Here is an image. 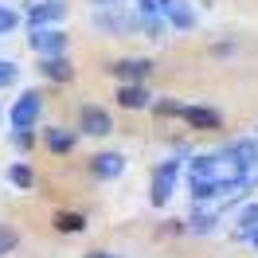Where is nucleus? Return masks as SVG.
I'll list each match as a JSON object with an SVG mask.
<instances>
[{"mask_svg": "<svg viewBox=\"0 0 258 258\" xmlns=\"http://www.w3.org/2000/svg\"><path fill=\"white\" fill-rule=\"evenodd\" d=\"M28 47H32L35 55H63V51H71V35H67L59 24L32 28V35H28Z\"/></svg>", "mask_w": 258, "mask_h": 258, "instance_id": "20e7f679", "label": "nucleus"}, {"mask_svg": "<svg viewBox=\"0 0 258 258\" xmlns=\"http://www.w3.org/2000/svg\"><path fill=\"white\" fill-rule=\"evenodd\" d=\"M43 145H47L51 157H71L75 145H79V133H71L67 125H47L43 129Z\"/></svg>", "mask_w": 258, "mask_h": 258, "instance_id": "f8f14e48", "label": "nucleus"}, {"mask_svg": "<svg viewBox=\"0 0 258 258\" xmlns=\"http://www.w3.org/2000/svg\"><path fill=\"white\" fill-rule=\"evenodd\" d=\"M219 157L242 164V168H258V137H242V141H231V145L219 149Z\"/></svg>", "mask_w": 258, "mask_h": 258, "instance_id": "4468645a", "label": "nucleus"}, {"mask_svg": "<svg viewBox=\"0 0 258 258\" xmlns=\"http://www.w3.org/2000/svg\"><path fill=\"white\" fill-rule=\"evenodd\" d=\"M94 8H113V4H125V0H90Z\"/></svg>", "mask_w": 258, "mask_h": 258, "instance_id": "bb28decb", "label": "nucleus"}, {"mask_svg": "<svg viewBox=\"0 0 258 258\" xmlns=\"http://www.w3.org/2000/svg\"><path fill=\"white\" fill-rule=\"evenodd\" d=\"M113 98H117L121 110H149V102H153L145 82H117V94Z\"/></svg>", "mask_w": 258, "mask_h": 258, "instance_id": "ddd939ff", "label": "nucleus"}, {"mask_svg": "<svg viewBox=\"0 0 258 258\" xmlns=\"http://www.w3.org/2000/svg\"><path fill=\"white\" fill-rule=\"evenodd\" d=\"M8 184H12V188H20V192H32V188H35V172H32V164H24V161L8 164Z\"/></svg>", "mask_w": 258, "mask_h": 258, "instance_id": "f3484780", "label": "nucleus"}, {"mask_svg": "<svg viewBox=\"0 0 258 258\" xmlns=\"http://www.w3.org/2000/svg\"><path fill=\"white\" fill-rule=\"evenodd\" d=\"M16 250H20V231L12 223H0V258L16 254Z\"/></svg>", "mask_w": 258, "mask_h": 258, "instance_id": "412c9836", "label": "nucleus"}, {"mask_svg": "<svg viewBox=\"0 0 258 258\" xmlns=\"http://www.w3.org/2000/svg\"><path fill=\"white\" fill-rule=\"evenodd\" d=\"M67 8L63 0H35V4H28V28H47V24H63L67 20Z\"/></svg>", "mask_w": 258, "mask_h": 258, "instance_id": "0eeeda50", "label": "nucleus"}, {"mask_svg": "<svg viewBox=\"0 0 258 258\" xmlns=\"http://www.w3.org/2000/svg\"><path fill=\"white\" fill-rule=\"evenodd\" d=\"M137 12H161V0H133Z\"/></svg>", "mask_w": 258, "mask_h": 258, "instance_id": "393cba45", "label": "nucleus"}, {"mask_svg": "<svg viewBox=\"0 0 258 258\" xmlns=\"http://www.w3.org/2000/svg\"><path fill=\"white\" fill-rule=\"evenodd\" d=\"M180 117H184L196 133H215V129H223V113L211 110V106H184Z\"/></svg>", "mask_w": 258, "mask_h": 258, "instance_id": "9d476101", "label": "nucleus"}, {"mask_svg": "<svg viewBox=\"0 0 258 258\" xmlns=\"http://www.w3.org/2000/svg\"><path fill=\"white\" fill-rule=\"evenodd\" d=\"M82 258H121V254H113V250H102V246H98V250H86Z\"/></svg>", "mask_w": 258, "mask_h": 258, "instance_id": "a878e982", "label": "nucleus"}, {"mask_svg": "<svg viewBox=\"0 0 258 258\" xmlns=\"http://www.w3.org/2000/svg\"><path fill=\"white\" fill-rule=\"evenodd\" d=\"M250 242H254V250H258V227H254V231H250Z\"/></svg>", "mask_w": 258, "mask_h": 258, "instance_id": "cd10ccee", "label": "nucleus"}, {"mask_svg": "<svg viewBox=\"0 0 258 258\" xmlns=\"http://www.w3.org/2000/svg\"><path fill=\"white\" fill-rule=\"evenodd\" d=\"M39 113H43V94L39 90H24L8 106V125L12 129H35L39 125Z\"/></svg>", "mask_w": 258, "mask_h": 258, "instance_id": "7ed1b4c3", "label": "nucleus"}, {"mask_svg": "<svg viewBox=\"0 0 258 258\" xmlns=\"http://www.w3.org/2000/svg\"><path fill=\"white\" fill-rule=\"evenodd\" d=\"M94 28L102 35H137V12H129L125 4H113V8H94Z\"/></svg>", "mask_w": 258, "mask_h": 258, "instance_id": "f257e3e1", "label": "nucleus"}, {"mask_svg": "<svg viewBox=\"0 0 258 258\" xmlns=\"http://www.w3.org/2000/svg\"><path fill=\"white\" fill-rule=\"evenodd\" d=\"M215 168H219V153L188 157V176H211V180H215Z\"/></svg>", "mask_w": 258, "mask_h": 258, "instance_id": "a211bd4d", "label": "nucleus"}, {"mask_svg": "<svg viewBox=\"0 0 258 258\" xmlns=\"http://www.w3.org/2000/svg\"><path fill=\"white\" fill-rule=\"evenodd\" d=\"M35 141H39V133H35V129H12V145H16L20 153L35 149Z\"/></svg>", "mask_w": 258, "mask_h": 258, "instance_id": "5701e85b", "label": "nucleus"}, {"mask_svg": "<svg viewBox=\"0 0 258 258\" xmlns=\"http://www.w3.org/2000/svg\"><path fill=\"white\" fill-rule=\"evenodd\" d=\"M219 223V211H192V219H184V231L188 235H211Z\"/></svg>", "mask_w": 258, "mask_h": 258, "instance_id": "dca6fc26", "label": "nucleus"}, {"mask_svg": "<svg viewBox=\"0 0 258 258\" xmlns=\"http://www.w3.org/2000/svg\"><path fill=\"white\" fill-rule=\"evenodd\" d=\"M149 110L157 113V117H180L184 106H180L176 98H153V102H149Z\"/></svg>", "mask_w": 258, "mask_h": 258, "instance_id": "4be33fe9", "label": "nucleus"}, {"mask_svg": "<svg viewBox=\"0 0 258 258\" xmlns=\"http://www.w3.org/2000/svg\"><path fill=\"white\" fill-rule=\"evenodd\" d=\"M0 113H4V110H0Z\"/></svg>", "mask_w": 258, "mask_h": 258, "instance_id": "c85d7f7f", "label": "nucleus"}, {"mask_svg": "<svg viewBox=\"0 0 258 258\" xmlns=\"http://www.w3.org/2000/svg\"><path fill=\"white\" fill-rule=\"evenodd\" d=\"M258 227V204H246L239 211V227H235V239H250V231Z\"/></svg>", "mask_w": 258, "mask_h": 258, "instance_id": "6ab92c4d", "label": "nucleus"}, {"mask_svg": "<svg viewBox=\"0 0 258 258\" xmlns=\"http://www.w3.org/2000/svg\"><path fill=\"white\" fill-rule=\"evenodd\" d=\"M153 59H145V55H129V59H117V63H110L106 71H110L117 82H145L149 75H153Z\"/></svg>", "mask_w": 258, "mask_h": 258, "instance_id": "39448f33", "label": "nucleus"}, {"mask_svg": "<svg viewBox=\"0 0 258 258\" xmlns=\"http://www.w3.org/2000/svg\"><path fill=\"white\" fill-rule=\"evenodd\" d=\"M39 75L47 82H75V63L71 55H39Z\"/></svg>", "mask_w": 258, "mask_h": 258, "instance_id": "9b49d317", "label": "nucleus"}, {"mask_svg": "<svg viewBox=\"0 0 258 258\" xmlns=\"http://www.w3.org/2000/svg\"><path fill=\"white\" fill-rule=\"evenodd\" d=\"M20 24H24V16H20L16 8H12V4H0V39H8Z\"/></svg>", "mask_w": 258, "mask_h": 258, "instance_id": "aec40b11", "label": "nucleus"}, {"mask_svg": "<svg viewBox=\"0 0 258 258\" xmlns=\"http://www.w3.org/2000/svg\"><path fill=\"white\" fill-rule=\"evenodd\" d=\"M90 172H94L98 180H117L125 172V153H117V149L94 153V157H90Z\"/></svg>", "mask_w": 258, "mask_h": 258, "instance_id": "1a4fd4ad", "label": "nucleus"}, {"mask_svg": "<svg viewBox=\"0 0 258 258\" xmlns=\"http://www.w3.org/2000/svg\"><path fill=\"white\" fill-rule=\"evenodd\" d=\"M161 16L172 32H192L196 28V8L188 0H161Z\"/></svg>", "mask_w": 258, "mask_h": 258, "instance_id": "6e6552de", "label": "nucleus"}, {"mask_svg": "<svg viewBox=\"0 0 258 258\" xmlns=\"http://www.w3.org/2000/svg\"><path fill=\"white\" fill-rule=\"evenodd\" d=\"M51 227H55L59 235H82V231H86V215H82V211H55V215H51Z\"/></svg>", "mask_w": 258, "mask_h": 258, "instance_id": "2eb2a0df", "label": "nucleus"}, {"mask_svg": "<svg viewBox=\"0 0 258 258\" xmlns=\"http://www.w3.org/2000/svg\"><path fill=\"white\" fill-rule=\"evenodd\" d=\"M180 168H184L180 157H168V161H161L157 168H153V184H149V204H153V208H164V204L172 200Z\"/></svg>", "mask_w": 258, "mask_h": 258, "instance_id": "f03ea898", "label": "nucleus"}, {"mask_svg": "<svg viewBox=\"0 0 258 258\" xmlns=\"http://www.w3.org/2000/svg\"><path fill=\"white\" fill-rule=\"evenodd\" d=\"M16 79H20V63H12V59H0V90H4V86H12Z\"/></svg>", "mask_w": 258, "mask_h": 258, "instance_id": "b1692460", "label": "nucleus"}, {"mask_svg": "<svg viewBox=\"0 0 258 258\" xmlns=\"http://www.w3.org/2000/svg\"><path fill=\"white\" fill-rule=\"evenodd\" d=\"M79 133L82 137H110L113 133V117L102 106H82L79 110Z\"/></svg>", "mask_w": 258, "mask_h": 258, "instance_id": "423d86ee", "label": "nucleus"}]
</instances>
